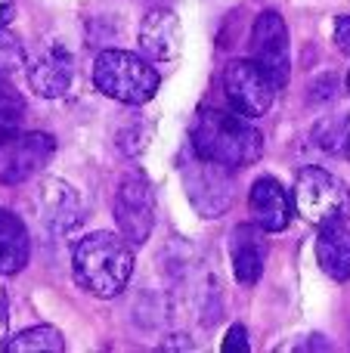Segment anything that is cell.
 I'll return each instance as SVG.
<instances>
[{"mask_svg":"<svg viewBox=\"0 0 350 353\" xmlns=\"http://www.w3.org/2000/svg\"><path fill=\"white\" fill-rule=\"evenodd\" d=\"M28 254H31V242L25 223L12 211L0 208V273L3 276L19 273L28 263Z\"/></svg>","mask_w":350,"mask_h":353,"instance_id":"2e32d148","label":"cell"},{"mask_svg":"<svg viewBox=\"0 0 350 353\" xmlns=\"http://www.w3.org/2000/svg\"><path fill=\"white\" fill-rule=\"evenodd\" d=\"M28 87L43 99H62L74 84V56L62 43H50L31 62H25Z\"/></svg>","mask_w":350,"mask_h":353,"instance_id":"8fae6325","label":"cell"},{"mask_svg":"<svg viewBox=\"0 0 350 353\" xmlns=\"http://www.w3.org/2000/svg\"><path fill=\"white\" fill-rule=\"evenodd\" d=\"M291 205L304 220L316 226L326 223H347L350 217V189L341 176L326 168H304L295 176Z\"/></svg>","mask_w":350,"mask_h":353,"instance_id":"277c9868","label":"cell"},{"mask_svg":"<svg viewBox=\"0 0 350 353\" xmlns=\"http://www.w3.org/2000/svg\"><path fill=\"white\" fill-rule=\"evenodd\" d=\"M192 149L202 159L236 171V168L254 165L264 155V137L239 112L205 109L192 124Z\"/></svg>","mask_w":350,"mask_h":353,"instance_id":"6da1fadb","label":"cell"},{"mask_svg":"<svg viewBox=\"0 0 350 353\" xmlns=\"http://www.w3.org/2000/svg\"><path fill=\"white\" fill-rule=\"evenodd\" d=\"M16 16V0H0V25H10Z\"/></svg>","mask_w":350,"mask_h":353,"instance_id":"d4e9b609","label":"cell"},{"mask_svg":"<svg viewBox=\"0 0 350 353\" xmlns=\"http://www.w3.org/2000/svg\"><path fill=\"white\" fill-rule=\"evenodd\" d=\"M25 62H28V53H25L22 41L16 34H10L6 25H0V72L10 74L16 68H22Z\"/></svg>","mask_w":350,"mask_h":353,"instance_id":"ffe728a7","label":"cell"},{"mask_svg":"<svg viewBox=\"0 0 350 353\" xmlns=\"http://www.w3.org/2000/svg\"><path fill=\"white\" fill-rule=\"evenodd\" d=\"M229 261H233V273L239 285H254L260 279L267 263V242L260 236V226H236L229 236Z\"/></svg>","mask_w":350,"mask_h":353,"instance_id":"5bb4252c","label":"cell"},{"mask_svg":"<svg viewBox=\"0 0 350 353\" xmlns=\"http://www.w3.org/2000/svg\"><path fill=\"white\" fill-rule=\"evenodd\" d=\"M6 329H10V307H6V294L0 292V347H3Z\"/></svg>","mask_w":350,"mask_h":353,"instance_id":"cb8c5ba5","label":"cell"},{"mask_svg":"<svg viewBox=\"0 0 350 353\" xmlns=\"http://www.w3.org/2000/svg\"><path fill=\"white\" fill-rule=\"evenodd\" d=\"M248 211H251L254 226H260L264 232H282L291 223V199L276 176L254 180L248 192Z\"/></svg>","mask_w":350,"mask_h":353,"instance_id":"7c38bea8","label":"cell"},{"mask_svg":"<svg viewBox=\"0 0 350 353\" xmlns=\"http://www.w3.org/2000/svg\"><path fill=\"white\" fill-rule=\"evenodd\" d=\"M34 211L41 226L47 232H53V236H65V232H72L84 220L81 195L65 180H59V176L41 180V186L34 192Z\"/></svg>","mask_w":350,"mask_h":353,"instance_id":"30bf717a","label":"cell"},{"mask_svg":"<svg viewBox=\"0 0 350 353\" xmlns=\"http://www.w3.org/2000/svg\"><path fill=\"white\" fill-rule=\"evenodd\" d=\"M335 43L344 56H350V16H338L335 19Z\"/></svg>","mask_w":350,"mask_h":353,"instance_id":"603a6c76","label":"cell"},{"mask_svg":"<svg viewBox=\"0 0 350 353\" xmlns=\"http://www.w3.org/2000/svg\"><path fill=\"white\" fill-rule=\"evenodd\" d=\"M223 97H227L229 109L254 121L270 112L273 99H276V84L254 59H236L223 72Z\"/></svg>","mask_w":350,"mask_h":353,"instance_id":"52a82bcc","label":"cell"},{"mask_svg":"<svg viewBox=\"0 0 350 353\" xmlns=\"http://www.w3.org/2000/svg\"><path fill=\"white\" fill-rule=\"evenodd\" d=\"M347 90H350V72H347Z\"/></svg>","mask_w":350,"mask_h":353,"instance_id":"484cf974","label":"cell"},{"mask_svg":"<svg viewBox=\"0 0 350 353\" xmlns=\"http://www.w3.org/2000/svg\"><path fill=\"white\" fill-rule=\"evenodd\" d=\"M313 140L322 152L338 155V159H350V112L338 118H322L313 128Z\"/></svg>","mask_w":350,"mask_h":353,"instance_id":"e0dca14e","label":"cell"},{"mask_svg":"<svg viewBox=\"0 0 350 353\" xmlns=\"http://www.w3.org/2000/svg\"><path fill=\"white\" fill-rule=\"evenodd\" d=\"M248 347H251V341H248V332L242 323L229 325L227 338H223V353H245Z\"/></svg>","mask_w":350,"mask_h":353,"instance_id":"7402d4cb","label":"cell"},{"mask_svg":"<svg viewBox=\"0 0 350 353\" xmlns=\"http://www.w3.org/2000/svg\"><path fill=\"white\" fill-rule=\"evenodd\" d=\"M149 137H152V128H149L143 118H134L127 128L118 130V146H121L127 155H140L143 149H146Z\"/></svg>","mask_w":350,"mask_h":353,"instance_id":"44dd1931","label":"cell"},{"mask_svg":"<svg viewBox=\"0 0 350 353\" xmlns=\"http://www.w3.org/2000/svg\"><path fill=\"white\" fill-rule=\"evenodd\" d=\"M56 140L43 130H0V183L19 186L47 168Z\"/></svg>","mask_w":350,"mask_h":353,"instance_id":"5b68a950","label":"cell"},{"mask_svg":"<svg viewBox=\"0 0 350 353\" xmlns=\"http://www.w3.org/2000/svg\"><path fill=\"white\" fill-rule=\"evenodd\" d=\"M115 220L121 236L130 245H143L155 226V195L146 176L130 174L118 183L115 192Z\"/></svg>","mask_w":350,"mask_h":353,"instance_id":"ba28073f","label":"cell"},{"mask_svg":"<svg viewBox=\"0 0 350 353\" xmlns=\"http://www.w3.org/2000/svg\"><path fill=\"white\" fill-rule=\"evenodd\" d=\"M251 59L270 74L276 90H282L289 84V72H291L289 28H285L279 12L267 10L258 16V22L251 28Z\"/></svg>","mask_w":350,"mask_h":353,"instance_id":"9c48e42d","label":"cell"},{"mask_svg":"<svg viewBox=\"0 0 350 353\" xmlns=\"http://www.w3.org/2000/svg\"><path fill=\"white\" fill-rule=\"evenodd\" d=\"M65 347V341H62L59 329H53V325H34V329H25L19 332L16 338H10V341L3 344L6 353H28V350H56L59 353Z\"/></svg>","mask_w":350,"mask_h":353,"instance_id":"ac0fdd59","label":"cell"},{"mask_svg":"<svg viewBox=\"0 0 350 353\" xmlns=\"http://www.w3.org/2000/svg\"><path fill=\"white\" fill-rule=\"evenodd\" d=\"M72 273L93 298H118L134 276V251L115 232H90L74 245Z\"/></svg>","mask_w":350,"mask_h":353,"instance_id":"7a4b0ae2","label":"cell"},{"mask_svg":"<svg viewBox=\"0 0 350 353\" xmlns=\"http://www.w3.org/2000/svg\"><path fill=\"white\" fill-rule=\"evenodd\" d=\"M22 118H25L22 90H16V84L10 81V74L0 72V130L22 128Z\"/></svg>","mask_w":350,"mask_h":353,"instance_id":"d6986e66","label":"cell"},{"mask_svg":"<svg viewBox=\"0 0 350 353\" xmlns=\"http://www.w3.org/2000/svg\"><path fill=\"white\" fill-rule=\"evenodd\" d=\"M158 72L127 50H103L93 62V87L124 105H146L158 93Z\"/></svg>","mask_w":350,"mask_h":353,"instance_id":"3957f363","label":"cell"},{"mask_svg":"<svg viewBox=\"0 0 350 353\" xmlns=\"http://www.w3.org/2000/svg\"><path fill=\"white\" fill-rule=\"evenodd\" d=\"M316 261L335 282L350 279V230L344 223H326L316 236Z\"/></svg>","mask_w":350,"mask_h":353,"instance_id":"9a60e30c","label":"cell"},{"mask_svg":"<svg viewBox=\"0 0 350 353\" xmlns=\"http://www.w3.org/2000/svg\"><path fill=\"white\" fill-rule=\"evenodd\" d=\"M180 176H183L186 199L192 201V208L202 217H208V220L220 217L229 208V201H233V176H229V168L217 165V161H208L202 155L183 159Z\"/></svg>","mask_w":350,"mask_h":353,"instance_id":"8992f818","label":"cell"},{"mask_svg":"<svg viewBox=\"0 0 350 353\" xmlns=\"http://www.w3.org/2000/svg\"><path fill=\"white\" fill-rule=\"evenodd\" d=\"M183 47V28L177 12L152 10L140 25V50L149 62H171Z\"/></svg>","mask_w":350,"mask_h":353,"instance_id":"4fadbf2b","label":"cell"}]
</instances>
